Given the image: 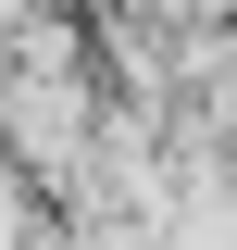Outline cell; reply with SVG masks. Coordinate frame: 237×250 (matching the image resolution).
<instances>
[{
  "instance_id": "cell-1",
  "label": "cell",
  "mask_w": 237,
  "mask_h": 250,
  "mask_svg": "<svg viewBox=\"0 0 237 250\" xmlns=\"http://www.w3.org/2000/svg\"><path fill=\"white\" fill-rule=\"evenodd\" d=\"M0 250H13V188H0Z\"/></svg>"
}]
</instances>
